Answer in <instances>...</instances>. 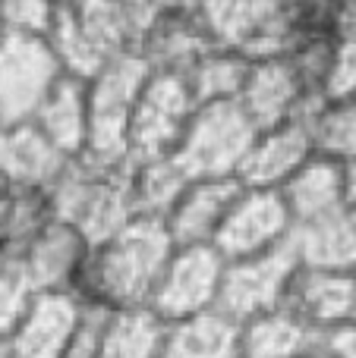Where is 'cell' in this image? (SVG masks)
Masks as SVG:
<instances>
[{"instance_id": "cell-42", "label": "cell", "mask_w": 356, "mask_h": 358, "mask_svg": "<svg viewBox=\"0 0 356 358\" xmlns=\"http://www.w3.org/2000/svg\"><path fill=\"white\" fill-rule=\"evenodd\" d=\"M4 192H6V182H4V176H0V198H4Z\"/></svg>"}, {"instance_id": "cell-18", "label": "cell", "mask_w": 356, "mask_h": 358, "mask_svg": "<svg viewBox=\"0 0 356 358\" xmlns=\"http://www.w3.org/2000/svg\"><path fill=\"white\" fill-rule=\"evenodd\" d=\"M281 195L290 208L294 227L350 208L344 161L325 155V151H315V155L281 185Z\"/></svg>"}, {"instance_id": "cell-38", "label": "cell", "mask_w": 356, "mask_h": 358, "mask_svg": "<svg viewBox=\"0 0 356 358\" xmlns=\"http://www.w3.org/2000/svg\"><path fill=\"white\" fill-rule=\"evenodd\" d=\"M303 358H334V355H331V349H328V346H325V343H322V346H315V349H313V352H306V355H303Z\"/></svg>"}, {"instance_id": "cell-22", "label": "cell", "mask_w": 356, "mask_h": 358, "mask_svg": "<svg viewBox=\"0 0 356 358\" xmlns=\"http://www.w3.org/2000/svg\"><path fill=\"white\" fill-rule=\"evenodd\" d=\"M208 48H214V38L208 35L199 13H161L139 54L151 63V69L189 73Z\"/></svg>"}, {"instance_id": "cell-3", "label": "cell", "mask_w": 356, "mask_h": 358, "mask_svg": "<svg viewBox=\"0 0 356 358\" xmlns=\"http://www.w3.org/2000/svg\"><path fill=\"white\" fill-rule=\"evenodd\" d=\"M48 195L54 217L76 227L92 245L139 214L130 192V170H107L85 157H76Z\"/></svg>"}, {"instance_id": "cell-24", "label": "cell", "mask_w": 356, "mask_h": 358, "mask_svg": "<svg viewBox=\"0 0 356 358\" xmlns=\"http://www.w3.org/2000/svg\"><path fill=\"white\" fill-rule=\"evenodd\" d=\"M164 334L167 321L149 305L107 311L98 358H164Z\"/></svg>"}, {"instance_id": "cell-28", "label": "cell", "mask_w": 356, "mask_h": 358, "mask_svg": "<svg viewBox=\"0 0 356 358\" xmlns=\"http://www.w3.org/2000/svg\"><path fill=\"white\" fill-rule=\"evenodd\" d=\"M48 41H50V48H54L57 60H60L63 73L79 76V79H92V76L111 60V57H104L88 41V35L79 29V22H76L73 13L63 3H60V10H57V19L48 31Z\"/></svg>"}, {"instance_id": "cell-16", "label": "cell", "mask_w": 356, "mask_h": 358, "mask_svg": "<svg viewBox=\"0 0 356 358\" xmlns=\"http://www.w3.org/2000/svg\"><path fill=\"white\" fill-rule=\"evenodd\" d=\"M240 189V179H189L164 217L177 245H214Z\"/></svg>"}, {"instance_id": "cell-37", "label": "cell", "mask_w": 356, "mask_h": 358, "mask_svg": "<svg viewBox=\"0 0 356 358\" xmlns=\"http://www.w3.org/2000/svg\"><path fill=\"white\" fill-rule=\"evenodd\" d=\"M344 170H347V198H350V208H356V157L344 161Z\"/></svg>"}, {"instance_id": "cell-34", "label": "cell", "mask_w": 356, "mask_h": 358, "mask_svg": "<svg viewBox=\"0 0 356 358\" xmlns=\"http://www.w3.org/2000/svg\"><path fill=\"white\" fill-rule=\"evenodd\" d=\"M325 346L331 349L334 358H356V317L325 334Z\"/></svg>"}, {"instance_id": "cell-21", "label": "cell", "mask_w": 356, "mask_h": 358, "mask_svg": "<svg viewBox=\"0 0 356 358\" xmlns=\"http://www.w3.org/2000/svg\"><path fill=\"white\" fill-rule=\"evenodd\" d=\"M240 327L224 308H205L180 321H167L164 358H240Z\"/></svg>"}, {"instance_id": "cell-27", "label": "cell", "mask_w": 356, "mask_h": 358, "mask_svg": "<svg viewBox=\"0 0 356 358\" xmlns=\"http://www.w3.org/2000/svg\"><path fill=\"white\" fill-rule=\"evenodd\" d=\"M54 220L50 195L44 189H25V185H6L0 198V239L13 255L32 242L48 223Z\"/></svg>"}, {"instance_id": "cell-31", "label": "cell", "mask_w": 356, "mask_h": 358, "mask_svg": "<svg viewBox=\"0 0 356 358\" xmlns=\"http://www.w3.org/2000/svg\"><path fill=\"white\" fill-rule=\"evenodd\" d=\"M4 3V25L16 35H41L48 38L57 19V0H0Z\"/></svg>"}, {"instance_id": "cell-9", "label": "cell", "mask_w": 356, "mask_h": 358, "mask_svg": "<svg viewBox=\"0 0 356 358\" xmlns=\"http://www.w3.org/2000/svg\"><path fill=\"white\" fill-rule=\"evenodd\" d=\"M290 233H294V217H290L281 189L243 185L227 210V220L214 239V248L227 261H237L284 245L290 242Z\"/></svg>"}, {"instance_id": "cell-36", "label": "cell", "mask_w": 356, "mask_h": 358, "mask_svg": "<svg viewBox=\"0 0 356 358\" xmlns=\"http://www.w3.org/2000/svg\"><path fill=\"white\" fill-rule=\"evenodd\" d=\"M164 13H199L202 0H155Z\"/></svg>"}, {"instance_id": "cell-2", "label": "cell", "mask_w": 356, "mask_h": 358, "mask_svg": "<svg viewBox=\"0 0 356 358\" xmlns=\"http://www.w3.org/2000/svg\"><path fill=\"white\" fill-rule=\"evenodd\" d=\"M149 76L151 63L139 50H123L88 79L92 132H88V148L82 155L85 161L107 170H132L130 123Z\"/></svg>"}, {"instance_id": "cell-26", "label": "cell", "mask_w": 356, "mask_h": 358, "mask_svg": "<svg viewBox=\"0 0 356 358\" xmlns=\"http://www.w3.org/2000/svg\"><path fill=\"white\" fill-rule=\"evenodd\" d=\"M189 176L186 170L177 164V157H155V161H139L130 170V192L132 204L139 214L151 217H167L180 192L186 189Z\"/></svg>"}, {"instance_id": "cell-12", "label": "cell", "mask_w": 356, "mask_h": 358, "mask_svg": "<svg viewBox=\"0 0 356 358\" xmlns=\"http://www.w3.org/2000/svg\"><path fill=\"white\" fill-rule=\"evenodd\" d=\"M88 248L92 242L79 229L54 217L35 239L13 255V264L22 271L35 292H76Z\"/></svg>"}, {"instance_id": "cell-20", "label": "cell", "mask_w": 356, "mask_h": 358, "mask_svg": "<svg viewBox=\"0 0 356 358\" xmlns=\"http://www.w3.org/2000/svg\"><path fill=\"white\" fill-rule=\"evenodd\" d=\"M322 343L325 336L287 305L246 317L240 327V358H303Z\"/></svg>"}, {"instance_id": "cell-30", "label": "cell", "mask_w": 356, "mask_h": 358, "mask_svg": "<svg viewBox=\"0 0 356 358\" xmlns=\"http://www.w3.org/2000/svg\"><path fill=\"white\" fill-rule=\"evenodd\" d=\"M32 299H35L32 283L10 261V264L0 271V340H10L13 336V330L19 327V321H22L25 311H29Z\"/></svg>"}, {"instance_id": "cell-35", "label": "cell", "mask_w": 356, "mask_h": 358, "mask_svg": "<svg viewBox=\"0 0 356 358\" xmlns=\"http://www.w3.org/2000/svg\"><path fill=\"white\" fill-rule=\"evenodd\" d=\"M331 29L338 38H356V0H334Z\"/></svg>"}, {"instance_id": "cell-5", "label": "cell", "mask_w": 356, "mask_h": 358, "mask_svg": "<svg viewBox=\"0 0 356 358\" xmlns=\"http://www.w3.org/2000/svg\"><path fill=\"white\" fill-rule=\"evenodd\" d=\"M196 110H199V101H196L186 73L151 69L130 123L132 164L174 155Z\"/></svg>"}, {"instance_id": "cell-17", "label": "cell", "mask_w": 356, "mask_h": 358, "mask_svg": "<svg viewBox=\"0 0 356 358\" xmlns=\"http://www.w3.org/2000/svg\"><path fill=\"white\" fill-rule=\"evenodd\" d=\"M73 164L35 123H19L0 129V176L6 185H25V189H44L63 176Z\"/></svg>"}, {"instance_id": "cell-11", "label": "cell", "mask_w": 356, "mask_h": 358, "mask_svg": "<svg viewBox=\"0 0 356 358\" xmlns=\"http://www.w3.org/2000/svg\"><path fill=\"white\" fill-rule=\"evenodd\" d=\"M319 98H325V94L313 92L306 85V79L300 76V69L294 66V60L287 54H281L252 60L240 104L259 129H268V126L303 117Z\"/></svg>"}, {"instance_id": "cell-33", "label": "cell", "mask_w": 356, "mask_h": 358, "mask_svg": "<svg viewBox=\"0 0 356 358\" xmlns=\"http://www.w3.org/2000/svg\"><path fill=\"white\" fill-rule=\"evenodd\" d=\"M107 311L111 308L85 302V311H82V321H79V327H76V336H73V343H69L67 358H98L101 330H104Z\"/></svg>"}, {"instance_id": "cell-4", "label": "cell", "mask_w": 356, "mask_h": 358, "mask_svg": "<svg viewBox=\"0 0 356 358\" xmlns=\"http://www.w3.org/2000/svg\"><path fill=\"white\" fill-rule=\"evenodd\" d=\"M259 126L240 101L199 104L174 157L189 179H240Z\"/></svg>"}, {"instance_id": "cell-29", "label": "cell", "mask_w": 356, "mask_h": 358, "mask_svg": "<svg viewBox=\"0 0 356 358\" xmlns=\"http://www.w3.org/2000/svg\"><path fill=\"white\" fill-rule=\"evenodd\" d=\"M313 132L319 151L353 161L356 157V94L353 98H322L313 110Z\"/></svg>"}, {"instance_id": "cell-7", "label": "cell", "mask_w": 356, "mask_h": 358, "mask_svg": "<svg viewBox=\"0 0 356 358\" xmlns=\"http://www.w3.org/2000/svg\"><path fill=\"white\" fill-rule=\"evenodd\" d=\"M227 258L212 245H177L151 292L149 308L164 321H180L205 308H218Z\"/></svg>"}, {"instance_id": "cell-8", "label": "cell", "mask_w": 356, "mask_h": 358, "mask_svg": "<svg viewBox=\"0 0 356 358\" xmlns=\"http://www.w3.org/2000/svg\"><path fill=\"white\" fill-rule=\"evenodd\" d=\"M296 271H300V258L294 252V242H284L262 255L227 261L218 308H224L237 321L281 308L287 302Z\"/></svg>"}, {"instance_id": "cell-14", "label": "cell", "mask_w": 356, "mask_h": 358, "mask_svg": "<svg viewBox=\"0 0 356 358\" xmlns=\"http://www.w3.org/2000/svg\"><path fill=\"white\" fill-rule=\"evenodd\" d=\"M82 311L85 302L76 292H35L25 317L6 340L13 358H67Z\"/></svg>"}, {"instance_id": "cell-23", "label": "cell", "mask_w": 356, "mask_h": 358, "mask_svg": "<svg viewBox=\"0 0 356 358\" xmlns=\"http://www.w3.org/2000/svg\"><path fill=\"white\" fill-rule=\"evenodd\" d=\"M294 252L300 264L325 271H356V210L344 208L309 223H296Z\"/></svg>"}, {"instance_id": "cell-32", "label": "cell", "mask_w": 356, "mask_h": 358, "mask_svg": "<svg viewBox=\"0 0 356 358\" xmlns=\"http://www.w3.org/2000/svg\"><path fill=\"white\" fill-rule=\"evenodd\" d=\"M356 94V38H338L334 60L325 79V98H353Z\"/></svg>"}, {"instance_id": "cell-19", "label": "cell", "mask_w": 356, "mask_h": 358, "mask_svg": "<svg viewBox=\"0 0 356 358\" xmlns=\"http://www.w3.org/2000/svg\"><path fill=\"white\" fill-rule=\"evenodd\" d=\"M32 123L57 145L67 157H82L92 132V107H88V79L63 73L57 85L41 101Z\"/></svg>"}, {"instance_id": "cell-41", "label": "cell", "mask_w": 356, "mask_h": 358, "mask_svg": "<svg viewBox=\"0 0 356 358\" xmlns=\"http://www.w3.org/2000/svg\"><path fill=\"white\" fill-rule=\"evenodd\" d=\"M0 35H6V25H4V3H0Z\"/></svg>"}, {"instance_id": "cell-40", "label": "cell", "mask_w": 356, "mask_h": 358, "mask_svg": "<svg viewBox=\"0 0 356 358\" xmlns=\"http://www.w3.org/2000/svg\"><path fill=\"white\" fill-rule=\"evenodd\" d=\"M0 358H13L10 346H6V340H0Z\"/></svg>"}, {"instance_id": "cell-10", "label": "cell", "mask_w": 356, "mask_h": 358, "mask_svg": "<svg viewBox=\"0 0 356 358\" xmlns=\"http://www.w3.org/2000/svg\"><path fill=\"white\" fill-rule=\"evenodd\" d=\"M214 44L259 57H281L290 50V31L281 22L278 0H202L199 10Z\"/></svg>"}, {"instance_id": "cell-43", "label": "cell", "mask_w": 356, "mask_h": 358, "mask_svg": "<svg viewBox=\"0 0 356 358\" xmlns=\"http://www.w3.org/2000/svg\"><path fill=\"white\" fill-rule=\"evenodd\" d=\"M57 3H69V0H57Z\"/></svg>"}, {"instance_id": "cell-13", "label": "cell", "mask_w": 356, "mask_h": 358, "mask_svg": "<svg viewBox=\"0 0 356 358\" xmlns=\"http://www.w3.org/2000/svg\"><path fill=\"white\" fill-rule=\"evenodd\" d=\"M319 104L322 98L303 117L268 126V129H259L256 142H252L243 167H240V182L256 185V189H281L319 151L315 132H313V110Z\"/></svg>"}, {"instance_id": "cell-39", "label": "cell", "mask_w": 356, "mask_h": 358, "mask_svg": "<svg viewBox=\"0 0 356 358\" xmlns=\"http://www.w3.org/2000/svg\"><path fill=\"white\" fill-rule=\"evenodd\" d=\"M10 261H13V252H10V248H6V242L0 239V271H4V267L10 264Z\"/></svg>"}, {"instance_id": "cell-44", "label": "cell", "mask_w": 356, "mask_h": 358, "mask_svg": "<svg viewBox=\"0 0 356 358\" xmlns=\"http://www.w3.org/2000/svg\"><path fill=\"white\" fill-rule=\"evenodd\" d=\"M353 210H356V208H353Z\"/></svg>"}, {"instance_id": "cell-15", "label": "cell", "mask_w": 356, "mask_h": 358, "mask_svg": "<svg viewBox=\"0 0 356 358\" xmlns=\"http://www.w3.org/2000/svg\"><path fill=\"white\" fill-rule=\"evenodd\" d=\"M287 308H294L322 336L356 317V271H325L300 264L287 292Z\"/></svg>"}, {"instance_id": "cell-6", "label": "cell", "mask_w": 356, "mask_h": 358, "mask_svg": "<svg viewBox=\"0 0 356 358\" xmlns=\"http://www.w3.org/2000/svg\"><path fill=\"white\" fill-rule=\"evenodd\" d=\"M63 76L54 48L41 35H0V129L32 123Z\"/></svg>"}, {"instance_id": "cell-25", "label": "cell", "mask_w": 356, "mask_h": 358, "mask_svg": "<svg viewBox=\"0 0 356 358\" xmlns=\"http://www.w3.org/2000/svg\"><path fill=\"white\" fill-rule=\"evenodd\" d=\"M252 57L243 54L237 48H224L214 44L208 48L199 60L193 63V69L186 73L193 94L199 104H214V101H240L249 76Z\"/></svg>"}, {"instance_id": "cell-1", "label": "cell", "mask_w": 356, "mask_h": 358, "mask_svg": "<svg viewBox=\"0 0 356 358\" xmlns=\"http://www.w3.org/2000/svg\"><path fill=\"white\" fill-rule=\"evenodd\" d=\"M177 242L164 217L136 214L117 233L95 242L82 264L76 296L101 308H145Z\"/></svg>"}]
</instances>
